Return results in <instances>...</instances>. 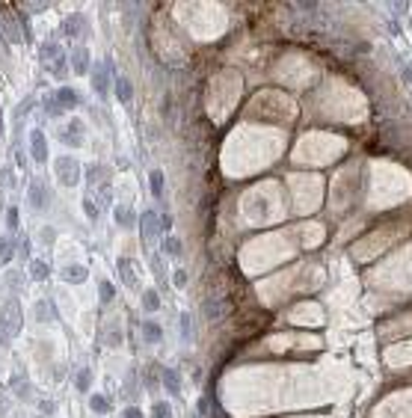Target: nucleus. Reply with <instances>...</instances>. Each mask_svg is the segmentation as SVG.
Masks as SVG:
<instances>
[{
	"instance_id": "nucleus-1",
	"label": "nucleus",
	"mask_w": 412,
	"mask_h": 418,
	"mask_svg": "<svg viewBox=\"0 0 412 418\" xmlns=\"http://www.w3.org/2000/svg\"><path fill=\"white\" fill-rule=\"evenodd\" d=\"M56 175H60V181L63 184H77V178H80V166H77V160L74 157H60L56 160Z\"/></svg>"
},
{
	"instance_id": "nucleus-2",
	"label": "nucleus",
	"mask_w": 412,
	"mask_h": 418,
	"mask_svg": "<svg viewBox=\"0 0 412 418\" xmlns=\"http://www.w3.org/2000/svg\"><path fill=\"white\" fill-rule=\"evenodd\" d=\"M30 155H33L36 163H45V160H48V142H45V134H42V131H33V134H30Z\"/></svg>"
},
{
	"instance_id": "nucleus-3",
	"label": "nucleus",
	"mask_w": 412,
	"mask_h": 418,
	"mask_svg": "<svg viewBox=\"0 0 412 418\" xmlns=\"http://www.w3.org/2000/svg\"><path fill=\"white\" fill-rule=\"evenodd\" d=\"M160 383L169 395H181V377L175 368H160Z\"/></svg>"
},
{
	"instance_id": "nucleus-4",
	"label": "nucleus",
	"mask_w": 412,
	"mask_h": 418,
	"mask_svg": "<svg viewBox=\"0 0 412 418\" xmlns=\"http://www.w3.org/2000/svg\"><path fill=\"white\" fill-rule=\"evenodd\" d=\"M0 323H6L9 332L21 330V309H18L15 303H6V309H3V314H0Z\"/></svg>"
},
{
	"instance_id": "nucleus-5",
	"label": "nucleus",
	"mask_w": 412,
	"mask_h": 418,
	"mask_svg": "<svg viewBox=\"0 0 412 418\" xmlns=\"http://www.w3.org/2000/svg\"><path fill=\"white\" fill-rule=\"evenodd\" d=\"M60 139H63L66 145H80V142H83V122H77V119H74V122L69 125V131H63V134H60Z\"/></svg>"
},
{
	"instance_id": "nucleus-6",
	"label": "nucleus",
	"mask_w": 412,
	"mask_h": 418,
	"mask_svg": "<svg viewBox=\"0 0 412 418\" xmlns=\"http://www.w3.org/2000/svg\"><path fill=\"white\" fill-rule=\"evenodd\" d=\"M157 231H160V226H157V214H155V211L142 214V241L152 244V237H155Z\"/></svg>"
},
{
	"instance_id": "nucleus-7",
	"label": "nucleus",
	"mask_w": 412,
	"mask_h": 418,
	"mask_svg": "<svg viewBox=\"0 0 412 418\" xmlns=\"http://www.w3.org/2000/svg\"><path fill=\"white\" fill-rule=\"evenodd\" d=\"M86 267H80V264H69V267H63V279L66 282H71V285H80V282H86Z\"/></svg>"
},
{
	"instance_id": "nucleus-8",
	"label": "nucleus",
	"mask_w": 412,
	"mask_h": 418,
	"mask_svg": "<svg viewBox=\"0 0 412 418\" xmlns=\"http://www.w3.org/2000/svg\"><path fill=\"white\" fill-rule=\"evenodd\" d=\"M30 199H33V208H48V190L39 181L30 184Z\"/></svg>"
},
{
	"instance_id": "nucleus-9",
	"label": "nucleus",
	"mask_w": 412,
	"mask_h": 418,
	"mask_svg": "<svg viewBox=\"0 0 412 418\" xmlns=\"http://www.w3.org/2000/svg\"><path fill=\"white\" fill-rule=\"evenodd\" d=\"M142 338H145L149 344H157V341L163 338V330L157 326L155 320H145V323H142Z\"/></svg>"
},
{
	"instance_id": "nucleus-10",
	"label": "nucleus",
	"mask_w": 412,
	"mask_h": 418,
	"mask_svg": "<svg viewBox=\"0 0 412 418\" xmlns=\"http://www.w3.org/2000/svg\"><path fill=\"white\" fill-rule=\"evenodd\" d=\"M116 95H119V101L131 104V98H134V86H131L128 77H119V80H116Z\"/></svg>"
},
{
	"instance_id": "nucleus-11",
	"label": "nucleus",
	"mask_w": 412,
	"mask_h": 418,
	"mask_svg": "<svg viewBox=\"0 0 412 418\" xmlns=\"http://www.w3.org/2000/svg\"><path fill=\"white\" fill-rule=\"evenodd\" d=\"M202 312H205L208 320H220V314H223V306H220L214 296H208L205 303H202Z\"/></svg>"
},
{
	"instance_id": "nucleus-12",
	"label": "nucleus",
	"mask_w": 412,
	"mask_h": 418,
	"mask_svg": "<svg viewBox=\"0 0 412 418\" xmlns=\"http://www.w3.org/2000/svg\"><path fill=\"white\" fill-rule=\"evenodd\" d=\"M119 270H122V279H125V285H128V288H137V276H134V264L128 261V258H119Z\"/></svg>"
},
{
	"instance_id": "nucleus-13",
	"label": "nucleus",
	"mask_w": 412,
	"mask_h": 418,
	"mask_svg": "<svg viewBox=\"0 0 412 418\" xmlns=\"http://www.w3.org/2000/svg\"><path fill=\"white\" fill-rule=\"evenodd\" d=\"M107 69H110V66H98V69L92 71V77H95V92H98V95H107Z\"/></svg>"
},
{
	"instance_id": "nucleus-14",
	"label": "nucleus",
	"mask_w": 412,
	"mask_h": 418,
	"mask_svg": "<svg viewBox=\"0 0 412 418\" xmlns=\"http://www.w3.org/2000/svg\"><path fill=\"white\" fill-rule=\"evenodd\" d=\"M74 71H77V74H86V71H89V51H86V48H77V51H74Z\"/></svg>"
},
{
	"instance_id": "nucleus-15",
	"label": "nucleus",
	"mask_w": 412,
	"mask_h": 418,
	"mask_svg": "<svg viewBox=\"0 0 412 418\" xmlns=\"http://www.w3.org/2000/svg\"><path fill=\"white\" fill-rule=\"evenodd\" d=\"M142 306H145V312H157V309H160V296H157L155 288H149V291L142 294Z\"/></svg>"
},
{
	"instance_id": "nucleus-16",
	"label": "nucleus",
	"mask_w": 412,
	"mask_h": 418,
	"mask_svg": "<svg viewBox=\"0 0 412 418\" xmlns=\"http://www.w3.org/2000/svg\"><path fill=\"white\" fill-rule=\"evenodd\" d=\"M89 406H92L98 415H107V412H110V403L104 401L101 395H89Z\"/></svg>"
},
{
	"instance_id": "nucleus-17",
	"label": "nucleus",
	"mask_w": 412,
	"mask_h": 418,
	"mask_svg": "<svg viewBox=\"0 0 412 418\" xmlns=\"http://www.w3.org/2000/svg\"><path fill=\"white\" fill-rule=\"evenodd\" d=\"M152 418H172V406L166 401H155V406H152Z\"/></svg>"
},
{
	"instance_id": "nucleus-18",
	"label": "nucleus",
	"mask_w": 412,
	"mask_h": 418,
	"mask_svg": "<svg viewBox=\"0 0 412 418\" xmlns=\"http://www.w3.org/2000/svg\"><path fill=\"white\" fill-rule=\"evenodd\" d=\"M56 101H60V104H66V107H74L77 104V95H74V89H60V92H56Z\"/></svg>"
},
{
	"instance_id": "nucleus-19",
	"label": "nucleus",
	"mask_w": 412,
	"mask_h": 418,
	"mask_svg": "<svg viewBox=\"0 0 412 418\" xmlns=\"http://www.w3.org/2000/svg\"><path fill=\"white\" fill-rule=\"evenodd\" d=\"M149 178H152V196H155V199H160V193H163V172H160V169H155Z\"/></svg>"
},
{
	"instance_id": "nucleus-20",
	"label": "nucleus",
	"mask_w": 412,
	"mask_h": 418,
	"mask_svg": "<svg viewBox=\"0 0 412 418\" xmlns=\"http://www.w3.org/2000/svg\"><path fill=\"white\" fill-rule=\"evenodd\" d=\"M48 273H51V267L45 261H33L30 264V276L33 279H48Z\"/></svg>"
},
{
	"instance_id": "nucleus-21",
	"label": "nucleus",
	"mask_w": 412,
	"mask_h": 418,
	"mask_svg": "<svg viewBox=\"0 0 412 418\" xmlns=\"http://www.w3.org/2000/svg\"><path fill=\"white\" fill-rule=\"evenodd\" d=\"M89 385H92V371L83 368V371L77 374V389H80V392H89Z\"/></svg>"
},
{
	"instance_id": "nucleus-22",
	"label": "nucleus",
	"mask_w": 412,
	"mask_h": 418,
	"mask_svg": "<svg viewBox=\"0 0 412 418\" xmlns=\"http://www.w3.org/2000/svg\"><path fill=\"white\" fill-rule=\"evenodd\" d=\"M187 282H190V276H187V270H184V267L172 270V285H175V288H184Z\"/></svg>"
},
{
	"instance_id": "nucleus-23",
	"label": "nucleus",
	"mask_w": 412,
	"mask_h": 418,
	"mask_svg": "<svg viewBox=\"0 0 412 418\" xmlns=\"http://www.w3.org/2000/svg\"><path fill=\"white\" fill-rule=\"evenodd\" d=\"M113 214H116V220H119L122 226H131V223H134L131 211H128V208H122V205H119V208H113Z\"/></svg>"
},
{
	"instance_id": "nucleus-24",
	"label": "nucleus",
	"mask_w": 412,
	"mask_h": 418,
	"mask_svg": "<svg viewBox=\"0 0 412 418\" xmlns=\"http://www.w3.org/2000/svg\"><path fill=\"white\" fill-rule=\"evenodd\" d=\"M166 255H181V241L178 237H166Z\"/></svg>"
},
{
	"instance_id": "nucleus-25",
	"label": "nucleus",
	"mask_w": 412,
	"mask_h": 418,
	"mask_svg": "<svg viewBox=\"0 0 412 418\" xmlns=\"http://www.w3.org/2000/svg\"><path fill=\"white\" fill-rule=\"evenodd\" d=\"M83 211H86V217H89V220H95V217H98V208H95V199H92V196H86V199H83Z\"/></svg>"
},
{
	"instance_id": "nucleus-26",
	"label": "nucleus",
	"mask_w": 412,
	"mask_h": 418,
	"mask_svg": "<svg viewBox=\"0 0 412 418\" xmlns=\"http://www.w3.org/2000/svg\"><path fill=\"white\" fill-rule=\"evenodd\" d=\"M113 285H110V282H101V303H110V300H113Z\"/></svg>"
},
{
	"instance_id": "nucleus-27",
	"label": "nucleus",
	"mask_w": 412,
	"mask_h": 418,
	"mask_svg": "<svg viewBox=\"0 0 412 418\" xmlns=\"http://www.w3.org/2000/svg\"><path fill=\"white\" fill-rule=\"evenodd\" d=\"M181 335H184V341L193 338V330H190V317H187V314H181Z\"/></svg>"
},
{
	"instance_id": "nucleus-28",
	"label": "nucleus",
	"mask_w": 412,
	"mask_h": 418,
	"mask_svg": "<svg viewBox=\"0 0 412 418\" xmlns=\"http://www.w3.org/2000/svg\"><path fill=\"white\" fill-rule=\"evenodd\" d=\"M9 258H12V244L3 241V244H0V261H9Z\"/></svg>"
},
{
	"instance_id": "nucleus-29",
	"label": "nucleus",
	"mask_w": 412,
	"mask_h": 418,
	"mask_svg": "<svg viewBox=\"0 0 412 418\" xmlns=\"http://www.w3.org/2000/svg\"><path fill=\"white\" fill-rule=\"evenodd\" d=\"M6 223H9V231H15V228H18V208H9V214H6Z\"/></svg>"
},
{
	"instance_id": "nucleus-30",
	"label": "nucleus",
	"mask_w": 412,
	"mask_h": 418,
	"mask_svg": "<svg viewBox=\"0 0 412 418\" xmlns=\"http://www.w3.org/2000/svg\"><path fill=\"white\" fill-rule=\"evenodd\" d=\"M122 418H145V415H142V409H139V406H128Z\"/></svg>"
},
{
	"instance_id": "nucleus-31",
	"label": "nucleus",
	"mask_w": 412,
	"mask_h": 418,
	"mask_svg": "<svg viewBox=\"0 0 412 418\" xmlns=\"http://www.w3.org/2000/svg\"><path fill=\"white\" fill-rule=\"evenodd\" d=\"M160 223H163L160 228H169L172 226V217H169V214H163V220H160Z\"/></svg>"
},
{
	"instance_id": "nucleus-32",
	"label": "nucleus",
	"mask_w": 412,
	"mask_h": 418,
	"mask_svg": "<svg viewBox=\"0 0 412 418\" xmlns=\"http://www.w3.org/2000/svg\"><path fill=\"white\" fill-rule=\"evenodd\" d=\"M409 27H412V18H409Z\"/></svg>"
}]
</instances>
